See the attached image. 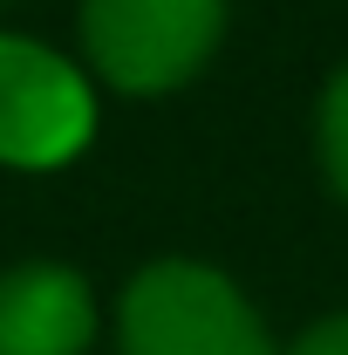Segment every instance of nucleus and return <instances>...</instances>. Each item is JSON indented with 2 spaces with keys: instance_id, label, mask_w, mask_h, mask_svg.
I'll return each instance as SVG.
<instances>
[{
  "instance_id": "nucleus-3",
  "label": "nucleus",
  "mask_w": 348,
  "mask_h": 355,
  "mask_svg": "<svg viewBox=\"0 0 348 355\" xmlns=\"http://www.w3.org/2000/svg\"><path fill=\"white\" fill-rule=\"evenodd\" d=\"M96 130V96L82 69H69L55 48L0 35V164L48 171L69 164Z\"/></svg>"
},
{
  "instance_id": "nucleus-2",
  "label": "nucleus",
  "mask_w": 348,
  "mask_h": 355,
  "mask_svg": "<svg viewBox=\"0 0 348 355\" xmlns=\"http://www.w3.org/2000/svg\"><path fill=\"white\" fill-rule=\"evenodd\" d=\"M225 0H82L89 69L123 96H164L212 62Z\"/></svg>"
},
{
  "instance_id": "nucleus-4",
  "label": "nucleus",
  "mask_w": 348,
  "mask_h": 355,
  "mask_svg": "<svg viewBox=\"0 0 348 355\" xmlns=\"http://www.w3.org/2000/svg\"><path fill=\"white\" fill-rule=\"evenodd\" d=\"M96 342V301L76 266H14L0 273V355H82Z\"/></svg>"
},
{
  "instance_id": "nucleus-6",
  "label": "nucleus",
  "mask_w": 348,
  "mask_h": 355,
  "mask_svg": "<svg viewBox=\"0 0 348 355\" xmlns=\"http://www.w3.org/2000/svg\"><path fill=\"white\" fill-rule=\"evenodd\" d=\"M280 355H348V314H328V321L301 328Z\"/></svg>"
},
{
  "instance_id": "nucleus-5",
  "label": "nucleus",
  "mask_w": 348,
  "mask_h": 355,
  "mask_svg": "<svg viewBox=\"0 0 348 355\" xmlns=\"http://www.w3.org/2000/svg\"><path fill=\"white\" fill-rule=\"evenodd\" d=\"M314 137H321V171H328V184L348 198V62L328 76V89H321Z\"/></svg>"
},
{
  "instance_id": "nucleus-1",
  "label": "nucleus",
  "mask_w": 348,
  "mask_h": 355,
  "mask_svg": "<svg viewBox=\"0 0 348 355\" xmlns=\"http://www.w3.org/2000/svg\"><path fill=\"white\" fill-rule=\"evenodd\" d=\"M123 355H280L253 301L198 260H157L123 287L116 308Z\"/></svg>"
}]
</instances>
